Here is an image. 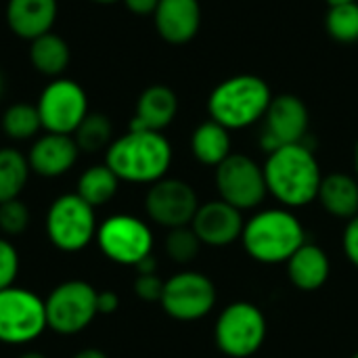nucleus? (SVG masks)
<instances>
[{
    "instance_id": "obj_1",
    "label": "nucleus",
    "mask_w": 358,
    "mask_h": 358,
    "mask_svg": "<svg viewBox=\"0 0 358 358\" xmlns=\"http://www.w3.org/2000/svg\"><path fill=\"white\" fill-rule=\"evenodd\" d=\"M262 170L268 193L285 208L308 206L317 199L323 182L321 166L304 143L275 149L268 153Z\"/></svg>"
},
{
    "instance_id": "obj_2",
    "label": "nucleus",
    "mask_w": 358,
    "mask_h": 358,
    "mask_svg": "<svg viewBox=\"0 0 358 358\" xmlns=\"http://www.w3.org/2000/svg\"><path fill=\"white\" fill-rule=\"evenodd\" d=\"M105 164L124 182L153 185L172 166V145L162 132L128 130L109 145Z\"/></svg>"
},
{
    "instance_id": "obj_3",
    "label": "nucleus",
    "mask_w": 358,
    "mask_h": 358,
    "mask_svg": "<svg viewBox=\"0 0 358 358\" xmlns=\"http://www.w3.org/2000/svg\"><path fill=\"white\" fill-rule=\"evenodd\" d=\"M273 90L266 80L254 73H239L222 80L208 96L210 120L227 130H241L262 122Z\"/></svg>"
},
{
    "instance_id": "obj_4",
    "label": "nucleus",
    "mask_w": 358,
    "mask_h": 358,
    "mask_svg": "<svg viewBox=\"0 0 358 358\" xmlns=\"http://www.w3.org/2000/svg\"><path fill=\"white\" fill-rule=\"evenodd\" d=\"M241 241L245 252L262 264L287 262L304 243V227L289 210H264L245 222Z\"/></svg>"
},
{
    "instance_id": "obj_5",
    "label": "nucleus",
    "mask_w": 358,
    "mask_h": 358,
    "mask_svg": "<svg viewBox=\"0 0 358 358\" xmlns=\"http://www.w3.org/2000/svg\"><path fill=\"white\" fill-rule=\"evenodd\" d=\"M46 235L50 243L67 254L86 250L96 239L94 208L88 206L78 193L57 197L46 212Z\"/></svg>"
},
{
    "instance_id": "obj_6",
    "label": "nucleus",
    "mask_w": 358,
    "mask_h": 358,
    "mask_svg": "<svg viewBox=\"0 0 358 358\" xmlns=\"http://www.w3.org/2000/svg\"><path fill=\"white\" fill-rule=\"evenodd\" d=\"M99 292L82 279H71L57 285L44 300L48 329L61 336H73L84 331L94 317Z\"/></svg>"
},
{
    "instance_id": "obj_7",
    "label": "nucleus",
    "mask_w": 358,
    "mask_h": 358,
    "mask_svg": "<svg viewBox=\"0 0 358 358\" xmlns=\"http://www.w3.org/2000/svg\"><path fill=\"white\" fill-rule=\"evenodd\" d=\"M46 308L44 300L23 287H6L0 292V342L23 346L44 334Z\"/></svg>"
},
{
    "instance_id": "obj_8",
    "label": "nucleus",
    "mask_w": 358,
    "mask_h": 358,
    "mask_svg": "<svg viewBox=\"0 0 358 358\" xmlns=\"http://www.w3.org/2000/svg\"><path fill=\"white\" fill-rule=\"evenodd\" d=\"M266 338V319L262 310L250 302L227 306L214 329V340L220 352L231 358H248L260 350Z\"/></svg>"
},
{
    "instance_id": "obj_9",
    "label": "nucleus",
    "mask_w": 358,
    "mask_h": 358,
    "mask_svg": "<svg viewBox=\"0 0 358 358\" xmlns=\"http://www.w3.org/2000/svg\"><path fill=\"white\" fill-rule=\"evenodd\" d=\"M96 243L105 258L122 266H136L151 256L153 233L149 224L130 214L105 218L96 229Z\"/></svg>"
},
{
    "instance_id": "obj_10",
    "label": "nucleus",
    "mask_w": 358,
    "mask_h": 358,
    "mask_svg": "<svg viewBox=\"0 0 358 358\" xmlns=\"http://www.w3.org/2000/svg\"><path fill=\"white\" fill-rule=\"evenodd\" d=\"M42 130L55 134H73L88 111L86 90L69 78H55L44 86L36 103Z\"/></svg>"
},
{
    "instance_id": "obj_11",
    "label": "nucleus",
    "mask_w": 358,
    "mask_h": 358,
    "mask_svg": "<svg viewBox=\"0 0 358 358\" xmlns=\"http://www.w3.org/2000/svg\"><path fill=\"white\" fill-rule=\"evenodd\" d=\"M216 191L222 201L241 212L258 208L268 195L262 166L243 153H231L216 166Z\"/></svg>"
},
{
    "instance_id": "obj_12",
    "label": "nucleus",
    "mask_w": 358,
    "mask_h": 358,
    "mask_svg": "<svg viewBox=\"0 0 358 358\" xmlns=\"http://www.w3.org/2000/svg\"><path fill=\"white\" fill-rule=\"evenodd\" d=\"M310 126V113L306 103L296 94H277L273 96L260 128V147L266 153L281 149L285 145L304 143V136Z\"/></svg>"
},
{
    "instance_id": "obj_13",
    "label": "nucleus",
    "mask_w": 358,
    "mask_h": 358,
    "mask_svg": "<svg viewBox=\"0 0 358 358\" xmlns=\"http://www.w3.org/2000/svg\"><path fill=\"white\" fill-rule=\"evenodd\" d=\"M159 304L166 315L176 321H197L214 308L216 287L206 275L197 271H182L164 283Z\"/></svg>"
},
{
    "instance_id": "obj_14",
    "label": "nucleus",
    "mask_w": 358,
    "mask_h": 358,
    "mask_svg": "<svg viewBox=\"0 0 358 358\" xmlns=\"http://www.w3.org/2000/svg\"><path fill=\"white\" fill-rule=\"evenodd\" d=\"M199 210L197 193L191 185L178 178H162L153 182L145 195V212L147 216L172 231L180 227H189Z\"/></svg>"
},
{
    "instance_id": "obj_15",
    "label": "nucleus",
    "mask_w": 358,
    "mask_h": 358,
    "mask_svg": "<svg viewBox=\"0 0 358 358\" xmlns=\"http://www.w3.org/2000/svg\"><path fill=\"white\" fill-rule=\"evenodd\" d=\"M243 227L245 222L241 210L229 206L222 199L199 206L191 222V229L199 237L201 245H210V248H224L235 243L241 237Z\"/></svg>"
},
{
    "instance_id": "obj_16",
    "label": "nucleus",
    "mask_w": 358,
    "mask_h": 358,
    "mask_svg": "<svg viewBox=\"0 0 358 358\" xmlns=\"http://www.w3.org/2000/svg\"><path fill=\"white\" fill-rule=\"evenodd\" d=\"M78 155L80 149L71 134L46 132L34 141L27 162L34 174L42 178H59L76 166Z\"/></svg>"
},
{
    "instance_id": "obj_17",
    "label": "nucleus",
    "mask_w": 358,
    "mask_h": 358,
    "mask_svg": "<svg viewBox=\"0 0 358 358\" xmlns=\"http://www.w3.org/2000/svg\"><path fill=\"white\" fill-rule=\"evenodd\" d=\"M155 29L168 44L191 42L201 27L199 0H159L153 13Z\"/></svg>"
},
{
    "instance_id": "obj_18",
    "label": "nucleus",
    "mask_w": 358,
    "mask_h": 358,
    "mask_svg": "<svg viewBox=\"0 0 358 358\" xmlns=\"http://www.w3.org/2000/svg\"><path fill=\"white\" fill-rule=\"evenodd\" d=\"M178 113V96L170 86L153 84L145 88L136 101L134 117L128 130H166Z\"/></svg>"
},
{
    "instance_id": "obj_19",
    "label": "nucleus",
    "mask_w": 358,
    "mask_h": 358,
    "mask_svg": "<svg viewBox=\"0 0 358 358\" xmlns=\"http://www.w3.org/2000/svg\"><path fill=\"white\" fill-rule=\"evenodd\" d=\"M59 4L57 0H8L6 2V23L8 29L23 38L36 40L48 34L57 21Z\"/></svg>"
},
{
    "instance_id": "obj_20",
    "label": "nucleus",
    "mask_w": 358,
    "mask_h": 358,
    "mask_svg": "<svg viewBox=\"0 0 358 358\" xmlns=\"http://www.w3.org/2000/svg\"><path fill=\"white\" fill-rule=\"evenodd\" d=\"M285 264L289 281L302 292H317L327 283L331 273L329 256L315 243H304Z\"/></svg>"
},
{
    "instance_id": "obj_21",
    "label": "nucleus",
    "mask_w": 358,
    "mask_h": 358,
    "mask_svg": "<svg viewBox=\"0 0 358 358\" xmlns=\"http://www.w3.org/2000/svg\"><path fill=\"white\" fill-rule=\"evenodd\" d=\"M317 199L331 216L352 220L358 216V180L344 172H331L323 176Z\"/></svg>"
},
{
    "instance_id": "obj_22",
    "label": "nucleus",
    "mask_w": 358,
    "mask_h": 358,
    "mask_svg": "<svg viewBox=\"0 0 358 358\" xmlns=\"http://www.w3.org/2000/svg\"><path fill=\"white\" fill-rule=\"evenodd\" d=\"M191 151L195 159L203 166H220L231 151V130L220 126L214 120L199 124L191 136Z\"/></svg>"
},
{
    "instance_id": "obj_23",
    "label": "nucleus",
    "mask_w": 358,
    "mask_h": 358,
    "mask_svg": "<svg viewBox=\"0 0 358 358\" xmlns=\"http://www.w3.org/2000/svg\"><path fill=\"white\" fill-rule=\"evenodd\" d=\"M71 59L69 44L55 31L42 34L36 40H31L29 46V61L36 71L48 78H61V73L67 69Z\"/></svg>"
},
{
    "instance_id": "obj_24",
    "label": "nucleus",
    "mask_w": 358,
    "mask_h": 358,
    "mask_svg": "<svg viewBox=\"0 0 358 358\" xmlns=\"http://www.w3.org/2000/svg\"><path fill=\"white\" fill-rule=\"evenodd\" d=\"M120 178L113 174V170L107 164H99V166H90L82 172V176L78 178L76 185V193L92 208L105 206L109 203L117 189H120Z\"/></svg>"
},
{
    "instance_id": "obj_25",
    "label": "nucleus",
    "mask_w": 358,
    "mask_h": 358,
    "mask_svg": "<svg viewBox=\"0 0 358 358\" xmlns=\"http://www.w3.org/2000/svg\"><path fill=\"white\" fill-rule=\"evenodd\" d=\"M29 162L27 155L13 147L0 149V203L17 199L27 185L29 178Z\"/></svg>"
},
{
    "instance_id": "obj_26",
    "label": "nucleus",
    "mask_w": 358,
    "mask_h": 358,
    "mask_svg": "<svg viewBox=\"0 0 358 358\" xmlns=\"http://www.w3.org/2000/svg\"><path fill=\"white\" fill-rule=\"evenodd\" d=\"M71 136L80 153H99L113 143V126L105 113H88Z\"/></svg>"
},
{
    "instance_id": "obj_27",
    "label": "nucleus",
    "mask_w": 358,
    "mask_h": 358,
    "mask_svg": "<svg viewBox=\"0 0 358 358\" xmlns=\"http://www.w3.org/2000/svg\"><path fill=\"white\" fill-rule=\"evenodd\" d=\"M325 31L340 44L358 42V0L329 4L325 13Z\"/></svg>"
},
{
    "instance_id": "obj_28",
    "label": "nucleus",
    "mask_w": 358,
    "mask_h": 358,
    "mask_svg": "<svg viewBox=\"0 0 358 358\" xmlns=\"http://www.w3.org/2000/svg\"><path fill=\"white\" fill-rule=\"evenodd\" d=\"M2 132L13 141H29L42 130L40 113L36 105L15 103L2 113Z\"/></svg>"
},
{
    "instance_id": "obj_29",
    "label": "nucleus",
    "mask_w": 358,
    "mask_h": 358,
    "mask_svg": "<svg viewBox=\"0 0 358 358\" xmlns=\"http://www.w3.org/2000/svg\"><path fill=\"white\" fill-rule=\"evenodd\" d=\"M201 250V241L195 235V231L189 227H180V229H172L166 237V254L170 260H174L176 264H189L197 258Z\"/></svg>"
},
{
    "instance_id": "obj_30",
    "label": "nucleus",
    "mask_w": 358,
    "mask_h": 358,
    "mask_svg": "<svg viewBox=\"0 0 358 358\" xmlns=\"http://www.w3.org/2000/svg\"><path fill=\"white\" fill-rule=\"evenodd\" d=\"M29 208L17 197L0 203V231L8 237L21 235L29 227Z\"/></svg>"
},
{
    "instance_id": "obj_31",
    "label": "nucleus",
    "mask_w": 358,
    "mask_h": 358,
    "mask_svg": "<svg viewBox=\"0 0 358 358\" xmlns=\"http://www.w3.org/2000/svg\"><path fill=\"white\" fill-rule=\"evenodd\" d=\"M19 275V252L17 248L0 237V292L13 287Z\"/></svg>"
},
{
    "instance_id": "obj_32",
    "label": "nucleus",
    "mask_w": 358,
    "mask_h": 358,
    "mask_svg": "<svg viewBox=\"0 0 358 358\" xmlns=\"http://www.w3.org/2000/svg\"><path fill=\"white\" fill-rule=\"evenodd\" d=\"M164 283L157 273L153 275H138L134 279V294L145 300V302H159L162 300V294H164Z\"/></svg>"
},
{
    "instance_id": "obj_33",
    "label": "nucleus",
    "mask_w": 358,
    "mask_h": 358,
    "mask_svg": "<svg viewBox=\"0 0 358 358\" xmlns=\"http://www.w3.org/2000/svg\"><path fill=\"white\" fill-rule=\"evenodd\" d=\"M344 254L358 268V216H355L344 229Z\"/></svg>"
},
{
    "instance_id": "obj_34",
    "label": "nucleus",
    "mask_w": 358,
    "mask_h": 358,
    "mask_svg": "<svg viewBox=\"0 0 358 358\" xmlns=\"http://www.w3.org/2000/svg\"><path fill=\"white\" fill-rule=\"evenodd\" d=\"M120 306V298L115 292H99L96 296V308H99V315H113Z\"/></svg>"
},
{
    "instance_id": "obj_35",
    "label": "nucleus",
    "mask_w": 358,
    "mask_h": 358,
    "mask_svg": "<svg viewBox=\"0 0 358 358\" xmlns=\"http://www.w3.org/2000/svg\"><path fill=\"white\" fill-rule=\"evenodd\" d=\"M122 2H124V6H126L130 13H134V15H138V17L153 15L155 8H157V4H159V0H122Z\"/></svg>"
},
{
    "instance_id": "obj_36",
    "label": "nucleus",
    "mask_w": 358,
    "mask_h": 358,
    "mask_svg": "<svg viewBox=\"0 0 358 358\" xmlns=\"http://www.w3.org/2000/svg\"><path fill=\"white\" fill-rule=\"evenodd\" d=\"M134 268H136L138 275H153V273H157V260H155L153 256H147V258L141 260Z\"/></svg>"
},
{
    "instance_id": "obj_37",
    "label": "nucleus",
    "mask_w": 358,
    "mask_h": 358,
    "mask_svg": "<svg viewBox=\"0 0 358 358\" xmlns=\"http://www.w3.org/2000/svg\"><path fill=\"white\" fill-rule=\"evenodd\" d=\"M73 358H107V355L96 348H86V350H80L78 355H73Z\"/></svg>"
},
{
    "instance_id": "obj_38",
    "label": "nucleus",
    "mask_w": 358,
    "mask_h": 358,
    "mask_svg": "<svg viewBox=\"0 0 358 358\" xmlns=\"http://www.w3.org/2000/svg\"><path fill=\"white\" fill-rule=\"evenodd\" d=\"M19 358H46L42 352H36V350H31V352H25V355H21Z\"/></svg>"
},
{
    "instance_id": "obj_39",
    "label": "nucleus",
    "mask_w": 358,
    "mask_h": 358,
    "mask_svg": "<svg viewBox=\"0 0 358 358\" xmlns=\"http://www.w3.org/2000/svg\"><path fill=\"white\" fill-rule=\"evenodd\" d=\"M90 2H96V4H113V2H122V0H90Z\"/></svg>"
},
{
    "instance_id": "obj_40",
    "label": "nucleus",
    "mask_w": 358,
    "mask_h": 358,
    "mask_svg": "<svg viewBox=\"0 0 358 358\" xmlns=\"http://www.w3.org/2000/svg\"><path fill=\"white\" fill-rule=\"evenodd\" d=\"M355 172L358 174V143L357 147H355Z\"/></svg>"
},
{
    "instance_id": "obj_41",
    "label": "nucleus",
    "mask_w": 358,
    "mask_h": 358,
    "mask_svg": "<svg viewBox=\"0 0 358 358\" xmlns=\"http://www.w3.org/2000/svg\"><path fill=\"white\" fill-rule=\"evenodd\" d=\"M325 2L329 6V4H342V2H352V0H325Z\"/></svg>"
},
{
    "instance_id": "obj_42",
    "label": "nucleus",
    "mask_w": 358,
    "mask_h": 358,
    "mask_svg": "<svg viewBox=\"0 0 358 358\" xmlns=\"http://www.w3.org/2000/svg\"><path fill=\"white\" fill-rule=\"evenodd\" d=\"M0 94H2V71H0Z\"/></svg>"
},
{
    "instance_id": "obj_43",
    "label": "nucleus",
    "mask_w": 358,
    "mask_h": 358,
    "mask_svg": "<svg viewBox=\"0 0 358 358\" xmlns=\"http://www.w3.org/2000/svg\"><path fill=\"white\" fill-rule=\"evenodd\" d=\"M350 358H358V352H357V355H352V357H350Z\"/></svg>"
}]
</instances>
